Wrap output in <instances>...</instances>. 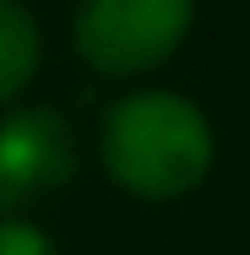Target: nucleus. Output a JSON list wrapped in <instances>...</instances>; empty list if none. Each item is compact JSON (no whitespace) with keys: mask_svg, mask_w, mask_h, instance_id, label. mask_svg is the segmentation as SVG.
I'll use <instances>...</instances> for the list:
<instances>
[{"mask_svg":"<svg viewBox=\"0 0 250 255\" xmlns=\"http://www.w3.org/2000/svg\"><path fill=\"white\" fill-rule=\"evenodd\" d=\"M98 163L136 201H185L218 163V130L196 98L174 87H136L103 109Z\"/></svg>","mask_w":250,"mask_h":255,"instance_id":"1","label":"nucleus"},{"mask_svg":"<svg viewBox=\"0 0 250 255\" xmlns=\"http://www.w3.org/2000/svg\"><path fill=\"white\" fill-rule=\"evenodd\" d=\"M196 27V0H76L71 44L87 71L136 82L169 65Z\"/></svg>","mask_w":250,"mask_h":255,"instance_id":"2","label":"nucleus"},{"mask_svg":"<svg viewBox=\"0 0 250 255\" xmlns=\"http://www.w3.org/2000/svg\"><path fill=\"white\" fill-rule=\"evenodd\" d=\"M82 168L76 125L54 103H11L0 114V212L44 201Z\"/></svg>","mask_w":250,"mask_h":255,"instance_id":"3","label":"nucleus"},{"mask_svg":"<svg viewBox=\"0 0 250 255\" xmlns=\"http://www.w3.org/2000/svg\"><path fill=\"white\" fill-rule=\"evenodd\" d=\"M38 60H44L38 16L22 0H0V109H11L27 93V82L38 76Z\"/></svg>","mask_w":250,"mask_h":255,"instance_id":"4","label":"nucleus"},{"mask_svg":"<svg viewBox=\"0 0 250 255\" xmlns=\"http://www.w3.org/2000/svg\"><path fill=\"white\" fill-rule=\"evenodd\" d=\"M0 255H60V250H54V239L38 228V223L0 212Z\"/></svg>","mask_w":250,"mask_h":255,"instance_id":"5","label":"nucleus"}]
</instances>
